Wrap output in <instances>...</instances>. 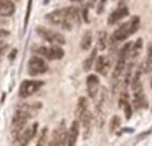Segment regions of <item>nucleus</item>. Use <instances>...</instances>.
<instances>
[{"mask_svg": "<svg viewBox=\"0 0 152 146\" xmlns=\"http://www.w3.org/2000/svg\"><path fill=\"white\" fill-rule=\"evenodd\" d=\"M45 19L52 25L60 27V28L66 29V31H71L72 27H75V21L71 16V12H69V7L52 11V12L45 15Z\"/></svg>", "mask_w": 152, "mask_h": 146, "instance_id": "obj_1", "label": "nucleus"}, {"mask_svg": "<svg viewBox=\"0 0 152 146\" xmlns=\"http://www.w3.org/2000/svg\"><path fill=\"white\" fill-rule=\"evenodd\" d=\"M131 43H127L123 47L120 48L118 55V61L115 64V68L112 71V93L115 94L118 90V84H119V78L123 76L124 69L127 66V59L129 57V51H131Z\"/></svg>", "mask_w": 152, "mask_h": 146, "instance_id": "obj_2", "label": "nucleus"}, {"mask_svg": "<svg viewBox=\"0 0 152 146\" xmlns=\"http://www.w3.org/2000/svg\"><path fill=\"white\" fill-rule=\"evenodd\" d=\"M36 33L42 37L43 40H45L50 44H55V45H64L66 44V37L60 33V32L55 31V29H50L45 27H36Z\"/></svg>", "mask_w": 152, "mask_h": 146, "instance_id": "obj_3", "label": "nucleus"}, {"mask_svg": "<svg viewBox=\"0 0 152 146\" xmlns=\"http://www.w3.org/2000/svg\"><path fill=\"white\" fill-rule=\"evenodd\" d=\"M35 52H36V55L44 57L45 60H60L64 56V51L61 49V45H55V44H51L48 47H44V45L36 47Z\"/></svg>", "mask_w": 152, "mask_h": 146, "instance_id": "obj_4", "label": "nucleus"}, {"mask_svg": "<svg viewBox=\"0 0 152 146\" xmlns=\"http://www.w3.org/2000/svg\"><path fill=\"white\" fill-rule=\"evenodd\" d=\"M27 69H28V74L32 76V77H35V76H40V74L47 73L48 69H50V66H48V64H47V61H45L44 57L36 55V56H32V57L29 59Z\"/></svg>", "mask_w": 152, "mask_h": 146, "instance_id": "obj_5", "label": "nucleus"}, {"mask_svg": "<svg viewBox=\"0 0 152 146\" xmlns=\"http://www.w3.org/2000/svg\"><path fill=\"white\" fill-rule=\"evenodd\" d=\"M43 85H44V81L42 80H24L19 88V96L21 98H28L36 92H39Z\"/></svg>", "mask_w": 152, "mask_h": 146, "instance_id": "obj_6", "label": "nucleus"}, {"mask_svg": "<svg viewBox=\"0 0 152 146\" xmlns=\"http://www.w3.org/2000/svg\"><path fill=\"white\" fill-rule=\"evenodd\" d=\"M50 145H68V130L66 129V121H60L59 126L56 128V130L53 132L52 141L50 142Z\"/></svg>", "mask_w": 152, "mask_h": 146, "instance_id": "obj_7", "label": "nucleus"}, {"mask_svg": "<svg viewBox=\"0 0 152 146\" xmlns=\"http://www.w3.org/2000/svg\"><path fill=\"white\" fill-rule=\"evenodd\" d=\"M105 104H107V90H105V88H103L102 93H100L97 102H96V122L99 125V128H102L103 121H104Z\"/></svg>", "mask_w": 152, "mask_h": 146, "instance_id": "obj_8", "label": "nucleus"}, {"mask_svg": "<svg viewBox=\"0 0 152 146\" xmlns=\"http://www.w3.org/2000/svg\"><path fill=\"white\" fill-rule=\"evenodd\" d=\"M129 36H131V33H129V21H127V23L121 24L118 29H115V32H113L112 36H111V44H116V43L124 41V40H127Z\"/></svg>", "mask_w": 152, "mask_h": 146, "instance_id": "obj_9", "label": "nucleus"}, {"mask_svg": "<svg viewBox=\"0 0 152 146\" xmlns=\"http://www.w3.org/2000/svg\"><path fill=\"white\" fill-rule=\"evenodd\" d=\"M37 125H39V124L35 122L34 125L28 126V128H24V130L21 132L20 137L18 138V141H16L15 144H19V145H27V144H29V142H31V139L34 138L35 136H36Z\"/></svg>", "mask_w": 152, "mask_h": 146, "instance_id": "obj_10", "label": "nucleus"}, {"mask_svg": "<svg viewBox=\"0 0 152 146\" xmlns=\"http://www.w3.org/2000/svg\"><path fill=\"white\" fill-rule=\"evenodd\" d=\"M99 89H100V81L99 77L96 74H89L87 77V92H88L89 98L95 100L99 94Z\"/></svg>", "mask_w": 152, "mask_h": 146, "instance_id": "obj_11", "label": "nucleus"}, {"mask_svg": "<svg viewBox=\"0 0 152 146\" xmlns=\"http://www.w3.org/2000/svg\"><path fill=\"white\" fill-rule=\"evenodd\" d=\"M110 68H111V60L107 56L102 55L95 60V69H96V72L99 73V74L107 77L108 72H110Z\"/></svg>", "mask_w": 152, "mask_h": 146, "instance_id": "obj_12", "label": "nucleus"}, {"mask_svg": "<svg viewBox=\"0 0 152 146\" xmlns=\"http://www.w3.org/2000/svg\"><path fill=\"white\" fill-rule=\"evenodd\" d=\"M128 13H129V11H128V8H127L126 5L118 7L115 11H112V12H111L110 17H108V20H107L108 25H113V24L119 23L121 19H124L126 16H128Z\"/></svg>", "mask_w": 152, "mask_h": 146, "instance_id": "obj_13", "label": "nucleus"}, {"mask_svg": "<svg viewBox=\"0 0 152 146\" xmlns=\"http://www.w3.org/2000/svg\"><path fill=\"white\" fill-rule=\"evenodd\" d=\"M119 108L124 110V114H126V118L129 120L132 117V108H131V102H129V97L128 93L126 90L121 92L120 97H119Z\"/></svg>", "mask_w": 152, "mask_h": 146, "instance_id": "obj_14", "label": "nucleus"}, {"mask_svg": "<svg viewBox=\"0 0 152 146\" xmlns=\"http://www.w3.org/2000/svg\"><path fill=\"white\" fill-rule=\"evenodd\" d=\"M92 113L89 112V109H87L86 112L81 114V117L79 118V121H80L81 126H83L84 129V138H88L89 137V133H91V124H92Z\"/></svg>", "mask_w": 152, "mask_h": 146, "instance_id": "obj_15", "label": "nucleus"}, {"mask_svg": "<svg viewBox=\"0 0 152 146\" xmlns=\"http://www.w3.org/2000/svg\"><path fill=\"white\" fill-rule=\"evenodd\" d=\"M132 105H134V109H136V110L148 106V105H147V98H145V94H144V92H143V89L134 92Z\"/></svg>", "mask_w": 152, "mask_h": 146, "instance_id": "obj_16", "label": "nucleus"}, {"mask_svg": "<svg viewBox=\"0 0 152 146\" xmlns=\"http://www.w3.org/2000/svg\"><path fill=\"white\" fill-rule=\"evenodd\" d=\"M79 133H80V121L75 120L71 124L69 130H68V145L69 146H74L76 144V141L79 138Z\"/></svg>", "mask_w": 152, "mask_h": 146, "instance_id": "obj_17", "label": "nucleus"}, {"mask_svg": "<svg viewBox=\"0 0 152 146\" xmlns=\"http://www.w3.org/2000/svg\"><path fill=\"white\" fill-rule=\"evenodd\" d=\"M15 13V4L12 0H0V17H8Z\"/></svg>", "mask_w": 152, "mask_h": 146, "instance_id": "obj_18", "label": "nucleus"}, {"mask_svg": "<svg viewBox=\"0 0 152 146\" xmlns=\"http://www.w3.org/2000/svg\"><path fill=\"white\" fill-rule=\"evenodd\" d=\"M108 47V35L105 31H100L97 33V40H96V48L100 52H104Z\"/></svg>", "mask_w": 152, "mask_h": 146, "instance_id": "obj_19", "label": "nucleus"}, {"mask_svg": "<svg viewBox=\"0 0 152 146\" xmlns=\"http://www.w3.org/2000/svg\"><path fill=\"white\" fill-rule=\"evenodd\" d=\"M18 108H20V109L28 112L29 114L34 117V116H36V113L39 112L40 109H42V104H40V102H28V104L18 105Z\"/></svg>", "mask_w": 152, "mask_h": 146, "instance_id": "obj_20", "label": "nucleus"}, {"mask_svg": "<svg viewBox=\"0 0 152 146\" xmlns=\"http://www.w3.org/2000/svg\"><path fill=\"white\" fill-rule=\"evenodd\" d=\"M87 109H88V101H87L86 97H80V98L77 100V104H76V110H75L76 120H79V118L81 117V114H83Z\"/></svg>", "mask_w": 152, "mask_h": 146, "instance_id": "obj_21", "label": "nucleus"}, {"mask_svg": "<svg viewBox=\"0 0 152 146\" xmlns=\"http://www.w3.org/2000/svg\"><path fill=\"white\" fill-rule=\"evenodd\" d=\"M92 40H94V37H92V32L91 31H87L86 33L83 35V37H81L80 48L83 51H88L89 48H91V45H92Z\"/></svg>", "mask_w": 152, "mask_h": 146, "instance_id": "obj_22", "label": "nucleus"}, {"mask_svg": "<svg viewBox=\"0 0 152 146\" xmlns=\"http://www.w3.org/2000/svg\"><path fill=\"white\" fill-rule=\"evenodd\" d=\"M96 52H97V48H95L94 51H91L89 56L84 60V64H83V69L84 72H89L92 68V65L95 64V60H96Z\"/></svg>", "mask_w": 152, "mask_h": 146, "instance_id": "obj_23", "label": "nucleus"}, {"mask_svg": "<svg viewBox=\"0 0 152 146\" xmlns=\"http://www.w3.org/2000/svg\"><path fill=\"white\" fill-rule=\"evenodd\" d=\"M143 48V39L140 37V39H137L136 41L134 43V44L131 45V51H129V57L131 59H136L137 56H139L140 51H142Z\"/></svg>", "mask_w": 152, "mask_h": 146, "instance_id": "obj_24", "label": "nucleus"}, {"mask_svg": "<svg viewBox=\"0 0 152 146\" xmlns=\"http://www.w3.org/2000/svg\"><path fill=\"white\" fill-rule=\"evenodd\" d=\"M139 28H140V17L139 16H132V19L129 20V33H131V36L134 33H136Z\"/></svg>", "mask_w": 152, "mask_h": 146, "instance_id": "obj_25", "label": "nucleus"}, {"mask_svg": "<svg viewBox=\"0 0 152 146\" xmlns=\"http://www.w3.org/2000/svg\"><path fill=\"white\" fill-rule=\"evenodd\" d=\"M119 126H120V118H119V116H113L110 121V132L115 133V130L119 129Z\"/></svg>", "mask_w": 152, "mask_h": 146, "instance_id": "obj_26", "label": "nucleus"}, {"mask_svg": "<svg viewBox=\"0 0 152 146\" xmlns=\"http://www.w3.org/2000/svg\"><path fill=\"white\" fill-rule=\"evenodd\" d=\"M145 68L147 69H150L151 66H152V44L150 43L148 44V47H147V63H145Z\"/></svg>", "mask_w": 152, "mask_h": 146, "instance_id": "obj_27", "label": "nucleus"}, {"mask_svg": "<svg viewBox=\"0 0 152 146\" xmlns=\"http://www.w3.org/2000/svg\"><path fill=\"white\" fill-rule=\"evenodd\" d=\"M45 136H47V129H43V132H42V136H40L39 141H37V145H42L43 142L45 141Z\"/></svg>", "mask_w": 152, "mask_h": 146, "instance_id": "obj_28", "label": "nucleus"}, {"mask_svg": "<svg viewBox=\"0 0 152 146\" xmlns=\"http://www.w3.org/2000/svg\"><path fill=\"white\" fill-rule=\"evenodd\" d=\"M8 36H10V32L0 27V39H4V37H8Z\"/></svg>", "mask_w": 152, "mask_h": 146, "instance_id": "obj_29", "label": "nucleus"}, {"mask_svg": "<svg viewBox=\"0 0 152 146\" xmlns=\"http://www.w3.org/2000/svg\"><path fill=\"white\" fill-rule=\"evenodd\" d=\"M83 19L86 21H88V7H84V12H83Z\"/></svg>", "mask_w": 152, "mask_h": 146, "instance_id": "obj_30", "label": "nucleus"}, {"mask_svg": "<svg viewBox=\"0 0 152 146\" xmlns=\"http://www.w3.org/2000/svg\"><path fill=\"white\" fill-rule=\"evenodd\" d=\"M105 1H107V0H100V5H99L100 9H99V13L103 11V7H104V3H105Z\"/></svg>", "mask_w": 152, "mask_h": 146, "instance_id": "obj_31", "label": "nucleus"}, {"mask_svg": "<svg viewBox=\"0 0 152 146\" xmlns=\"http://www.w3.org/2000/svg\"><path fill=\"white\" fill-rule=\"evenodd\" d=\"M5 25H8V21H3V20H0V27H5Z\"/></svg>", "mask_w": 152, "mask_h": 146, "instance_id": "obj_32", "label": "nucleus"}, {"mask_svg": "<svg viewBox=\"0 0 152 146\" xmlns=\"http://www.w3.org/2000/svg\"><path fill=\"white\" fill-rule=\"evenodd\" d=\"M72 1H75V3H80V1H83V0H72Z\"/></svg>", "mask_w": 152, "mask_h": 146, "instance_id": "obj_33", "label": "nucleus"}, {"mask_svg": "<svg viewBox=\"0 0 152 146\" xmlns=\"http://www.w3.org/2000/svg\"><path fill=\"white\" fill-rule=\"evenodd\" d=\"M0 45H3V39H0Z\"/></svg>", "mask_w": 152, "mask_h": 146, "instance_id": "obj_34", "label": "nucleus"}, {"mask_svg": "<svg viewBox=\"0 0 152 146\" xmlns=\"http://www.w3.org/2000/svg\"><path fill=\"white\" fill-rule=\"evenodd\" d=\"M151 88H152V78H151Z\"/></svg>", "mask_w": 152, "mask_h": 146, "instance_id": "obj_35", "label": "nucleus"}]
</instances>
